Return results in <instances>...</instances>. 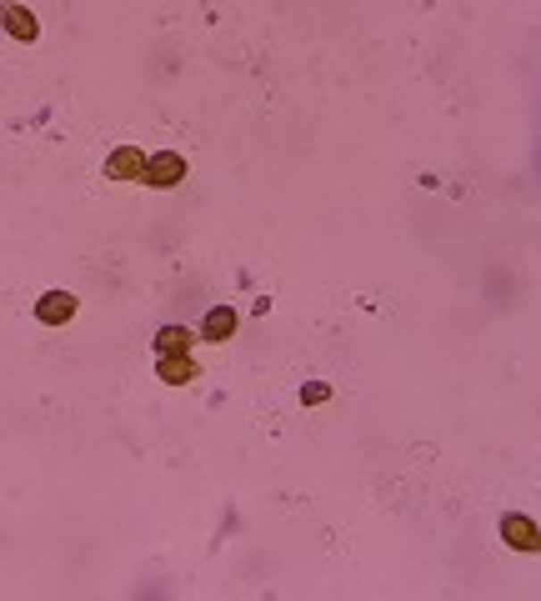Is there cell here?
<instances>
[{
	"mask_svg": "<svg viewBox=\"0 0 541 601\" xmlns=\"http://www.w3.org/2000/svg\"><path fill=\"white\" fill-rule=\"evenodd\" d=\"M180 176H186V155H176V151L151 155V161H146V171H141L146 186H176Z\"/></svg>",
	"mask_w": 541,
	"mask_h": 601,
	"instance_id": "obj_1",
	"label": "cell"
},
{
	"mask_svg": "<svg viewBox=\"0 0 541 601\" xmlns=\"http://www.w3.org/2000/svg\"><path fill=\"white\" fill-rule=\"evenodd\" d=\"M76 311H80V301L71 291H51V296H40L36 301V321H46V326H65Z\"/></svg>",
	"mask_w": 541,
	"mask_h": 601,
	"instance_id": "obj_2",
	"label": "cell"
},
{
	"mask_svg": "<svg viewBox=\"0 0 541 601\" xmlns=\"http://www.w3.org/2000/svg\"><path fill=\"white\" fill-rule=\"evenodd\" d=\"M146 161H151V155H141L136 146H116V151H111V161H105V176H111V180H130V176L141 180Z\"/></svg>",
	"mask_w": 541,
	"mask_h": 601,
	"instance_id": "obj_3",
	"label": "cell"
},
{
	"mask_svg": "<svg viewBox=\"0 0 541 601\" xmlns=\"http://www.w3.org/2000/svg\"><path fill=\"white\" fill-rule=\"evenodd\" d=\"M155 371H161V381L180 386V381H196V376H201V361H191L186 351H176V356H161V361H155Z\"/></svg>",
	"mask_w": 541,
	"mask_h": 601,
	"instance_id": "obj_4",
	"label": "cell"
},
{
	"mask_svg": "<svg viewBox=\"0 0 541 601\" xmlns=\"http://www.w3.org/2000/svg\"><path fill=\"white\" fill-rule=\"evenodd\" d=\"M231 331H236V311H231V306L206 311V326H201V336H206V341H226Z\"/></svg>",
	"mask_w": 541,
	"mask_h": 601,
	"instance_id": "obj_5",
	"label": "cell"
},
{
	"mask_svg": "<svg viewBox=\"0 0 541 601\" xmlns=\"http://www.w3.org/2000/svg\"><path fill=\"white\" fill-rule=\"evenodd\" d=\"M5 30H11L15 40H36V36H40L36 15H30L26 5H11V11H5Z\"/></svg>",
	"mask_w": 541,
	"mask_h": 601,
	"instance_id": "obj_6",
	"label": "cell"
},
{
	"mask_svg": "<svg viewBox=\"0 0 541 601\" xmlns=\"http://www.w3.org/2000/svg\"><path fill=\"white\" fill-rule=\"evenodd\" d=\"M502 537L512 541V547H521V551H531V547H537V531H531V522H527V516H506V522H502Z\"/></svg>",
	"mask_w": 541,
	"mask_h": 601,
	"instance_id": "obj_7",
	"label": "cell"
},
{
	"mask_svg": "<svg viewBox=\"0 0 541 601\" xmlns=\"http://www.w3.org/2000/svg\"><path fill=\"white\" fill-rule=\"evenodd\" d=\"M176 351H191V331L186 326H166L155 336V356H176Z\"/></svg>",
	"mask_w": 541,
	"mask_h": 601,
	"instance_id": "obj_8",
	"label": "cell"
},
{
	"mask_svg": "<svg viewBox=\"0 0 541 601\" xmlns=\"http://www.w3.org/2000/svg\"><path fill=\"white\" fill-rule=\"evenodd\" d=\"M326 396H331V386H326V381H306V386H301V401H306V406H321Z\"/></svg>",
	"mask_w": 541,
	"mask_h": 601,
	"instance_id": "obj_9",
	"label": "cell"
}]
</instances>
